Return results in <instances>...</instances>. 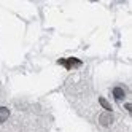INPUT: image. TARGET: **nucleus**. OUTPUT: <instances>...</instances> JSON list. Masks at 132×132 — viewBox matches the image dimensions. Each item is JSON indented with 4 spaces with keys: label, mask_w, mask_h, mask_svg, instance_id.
<instances>
[{
    "label": "nucleus",
    "mask_w": 132,
    "mask_h": 132,
    "mask_svg": "<svg viewBox=\"0 0 132 132\" xmlns=\"http://www.w3.org/2000/svg\"><path fill=\"white\" fill-rule=\"evenodd\" d=\"M99 102H100V105H102L103 108H105V110L111 111V105H110V103H108V100H107V99H103V97H100V99H99Z\"/></svg>",
    "instance_id": "obj_5"
},
{
    "label": "nucleus",
    "mask_w": 132,
    "mask_h": 132,
    "mask_svg": "<svg viewBox=\"0 0 132 132\" xmlns=\"http://www.w3.org/2000/svg\"><path fill=\"white\" fill-rule=\"evenodd\" d=\"M113 96H115L116 100H122L126 94H124V91H122L121 88H115V89H113Z\"/></svg>",
    "instance_id": "obj_4"
},
{
    "label": "nucleus",
    "mask_w": 132,
    "mask_h": 132,
    "mask_svg": "<svg viewBox=\"0 0 132 132\" xmlns=\"http://www.w3.org/2000/svg\"><path fill=\"white\" fill-rule=\"evenodd\" d=\"M10 116V110L5 108V107H0V122H5Z\"/></svg>",
    "instance_id": "obj_3"
},
{
    "label": "nucleus",
    "mask_w": 132,
    "mask_h": 132,
    "mask_svg": "<svg viewBox=\"0 0 132 132\" xmlns=\"http://www.w3.org/2000/svg\"><path fill=\"white\" fill-rule=\"evenodd\" d=\"M59 64L64 65L65 69H77V67H81V61L80 59H75V57H70V59H59Z\"/></svg>",
    "instance_id": "obj_1"
},
{
    "label": "nucleus",
    "mask_w": 132,
    "mask_h": 132,
    "mask_svg": "<svg viewBox=\"0 0 132 132\" xmlns=\"http://www.w3.org/2000/svg\"><path fill=\"white\" fill-rule=\"evenodd\" d=\"M111 122H113V115H111L110 111L100 115V124H102V126H110Z\"/></svg>",
    "instance_id": "obj_2"
}]
</instances>
